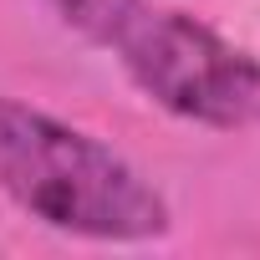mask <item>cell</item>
I'll return each instance as SVG.
<instances>
[{"label": "cell", "mask_w": 260, "mask_h": 260, "mask_svg": "<svg viewBox=\"0 0 260 260\" xmlns=\"http://www.w3.org/2000/svg\"><path fill=\"white\" fill-rule=\"evenodd\" d=\"M0 189L31 219L87 240H153L169 230L164 194L102 138L0 97Z\"/></svg>", "instance_id": "cell-1"}, {"label": "cell", "mask_w": 260, "mask_h": 260, "mask_svg": "<svg viewBox=\"0 0 260 260\" xmlns=\"http://www.w3.org/2000/svg\"><path fill=\"white\" fill-rule=\"evenodd\" d=\"M51 6L61 11V21L72 31H82L97 46H112L127 26H133V16L148 6V0H51Z\"/></svg>", "instance_id": "cell-3"}, {"label": "cell", "mask_w": 260, "mask_h": 260, "mask_svg": "<svg viewBox=\"0 0 260 260\" xmlns=\"http://www.w3.org/2000/svg\"><path fill=\"white\" fill-rule=\"evenodd\" d=\"M112 51L158 107L204 127L260 122V56L224 41L214 26L184 11L148 6L133 16Z\"/></svg>", "instance_id": "cell-2"}]
</instances>
